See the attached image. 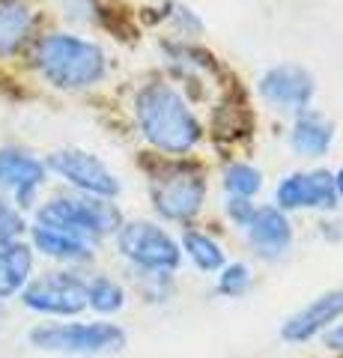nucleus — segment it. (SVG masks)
<instances>
[{"instance_id": "9d476101", "label": "nucleus", "mask_w": 343, "mask_h": 358, "mask_svg": "<svg viewBox=\"0 0 343 358\" xmlns=\"http://www.w3.org/2000/svg\"><path fill=\"white\" fill-rule=\"evenodd\" d=\"M314 90H316L314 75L295 63L272 66L260 78V96L278 110H295V114H302L311 105Z\"/></svg>"}, {"instance_id": "f03ea898", "label": "nucleus", "mask_w": 343, "mask_h": 358, "mask_svg": "<svg viewBox=\"0 0 343 358\" xmlns=\"http://www.w3.org/2000/svg\"><path fill=\"white\" fill-rule=\"evenodd\" d=\"M39 75L57 90H87L96 87L108 72V57L96 42L75 33H48L33 51Z\"/></svg>"}, {"instance_id": "5701e85b", "label": "nucleus", "mask_w": 343, "mask_h": 358, "mask_svg": "<svg viewBox=\"0 0 343 358\" xmlns=\"http://www.w3.org/2000/svg\"><path fill=\"white\" fill-rule=\"evenodd\" d=\"M251 287V268L245 263H224L221 266V278H218V289L224 296H242Z\"/></svg>"}, {"instance_id": "412c9836", "label": "nucleus", "mask_w": 343, "mask_h": 358, "mask_svg": "<svg viewBox=\"0 0 343 358\" xmlns=\"http://www.w3.org/2000/svg\"><path fill=\"white\" fill-rule=\"evenodd\" d=\"M173 272H147L138 268V289L147 301H168L173 296Z\"/></svg>"}, {"instance_id": "f8f14e48", "label": "nucleus", "mask_w": 343, "mask_h": 358, "mask_svg": "<svg viewBox=\"0 0 343 358\" xmlns=\"http://www.w3.org/2000/svg\"><path fill=\"white\" fill-rule=\"evenodd\" d=\"M248 239L265 260H278L293 245V224L286 218V212L278 206H260L254 209L248 221Z\"/></svg>"}, {"instance_id": "4468645a", "label": "nucleus", "mask_w": 343, "mask_h": 358, "mask_svg": "<svg viewBox=\"0 0 343 358\" xmlns=\"http://www.w3.org/2000/svg\"><path fill=\"white\" fill-rule=\"evenodd\" d=\"M36 13L24 0H0V57H13L33 39Z\"/></svg>"}, {"instance_id": "a211bd4d", "label": "nucleus", "mask_w": 343, "mask_h": 358, "mask_svg": "<svg viewBox=\"0 0 343 358\" xmlns=\"http://www.w3.org/2000/svg\"><path fill=\"white\" fill-rule=\"evenodd\" d=\"M87 305L98 313H117L126 305V289L119 287L114 278L93 275L90 281H87Z\"/></svg>"}, {"instance_id": "4be33fe9", "label": "nucleus", "mask_w": 343, "mask_h": 358, "mask_svg": "<svg viewBox=\"0 0 343 358\" xmlns=\"http://www.w3.org/2000/svg\"><path fill=\"white\" fill-rule=\"evenodd\" d=\"M311 209H335L337 206V188H335V173L328 171H311Z\"/></svg>"}, {"instance_id": "2eb2a0df", "label": "nucleus", "mask_w": 343, "mask_h": 358, "mask_svg": "<svg viewBox=\"0 0 343 358\" xmlns=\"http://www.w3.org/2000/svg\"><path fill=\"white\" fill-rule=\"evenodd\" d=\"M290 143L298 155H305V159H323V155L331 150V143H335V126L323 117L316 114V110H302L295 120V126L290 131Z\"/></svg>"}, {"instance_id": "6e6552de", "label": "nucleus", "mask_w": 343, "mask_h": 358, "mask_svg": "<svg viewBox=\"0 0 343 358\" xmlns=\"http://www.w3.org/2000/svg\"><path fill=\"white\" fill-rule=\"evenodd\" d=\"M45 167L57 173L60 179H66L81 194H96V197H110V200L119 194V179L114 176V171L87 150H75V147L57 150L48 155Z\"/></svg>"}, {"instance_id": "20e7f679", "label": "nucleus", "mask_w": 343, "mask_h": 358, "mask_svg": "<svg viewBox=\"0 0 343 358\" xmlns=\"http://www.w3.org/2000/svg\"><path fill=\"white\" fill-rule=\"evenodd\" d=\"M27 341L42 352L60 355H108L126 346V331L117 322H45L36 326Z\"/></svg>"}, {"instance_id": "ddd939ff", "label": "nucleus", "mask_w": 343, "mask_h": 358, "mask_svg": "<svg viewBox=\"0 0 343 358\" xmlns=\"http://www.w3.org/2000/svg\"><path fill=\"white\" fill-rule=\"evenodd\" d=\"M30 242L39 254L51 257V260H60V263H87L96 254V242L78 236V233L48 227V224H39V221L30 227Z\"/></svg>"}, {"instance_id": "a878e982", "label": "nucleus", "mask_w": 343, "mask_h": 358, "mask_svg": "<svg viewBox=\"0 0 343 358\" xmlns=\"http://www.w3.org/2000/svg\"><path fill=\"white\" fill-rule=\"evenodd\" d=\"M323 343L328 346V350L343 352V322H335L331 329H326V331H323Z\"/></svg>"}, {"instance_id": "6ab92c4d", "label": "nucleus", "mask_w": 343, "mask_h": 358, "mask_svg": "<svg viewBox=\"0 0 343 358\" xmlns=\"http://www.w3.org/2000/svg\"><path fill=\"white\" fill-rule=\"evenodd\" d=\"M275 200H278V209H311V179L307 173H290L286 179H281L278 192H275Z\"/></svg>"}, {"instance_id": "f3484780", "label": "nucleus", "mask_w": 343, "mask_h": 358, "mask_svg": "<svg viewBox=\"0 0 343 358\" xmlns=\"http://www.w3.org/2000/svg\"><path fill=\"white\" fill-rule=\"evenodd\" d=\"M182 248L200 272H218V268L224 266V251H221V245L212 236H206V233L188 230L182 236Z\"/></svg>"}, {"instance_id": "393cba45", "label": "nucleus", "mask_w": 343, "mask_h": 358, "mask_svg": "<svg viewBox=\"0 0 343 358\" xmlns=\"http://www.w3.org/2000/svg\"><path fill=\"white\" fill-rule=\"evenodd\" d=\"M254 209H257V206L251 203V197H236V194H233V197L227 200V215L233 218L239 227H248V221H251V215H254Z\"/></svg>"}, {"instance_id": "b1692460", "label": "nucleus", "mask_w": 343, "mask_h": 358, "mask_svg": "<svg viewBox=\"0 0 343 358\" xmlns=\"http://www.w3.org/2000/svg\"><path fill=\"white\" fill-rule=\"evenodd\" d=\"M24 230H27V224H24V212L15 209L13 200H9L3 192H0V236L18 239Z\"/></svg>"}, {"instance_id": "423d86ee", "label": "nucleus", "mask_w": 343, "mask_h": 358, "mask_svg": "<svg viewBox=\"0 0 343 358\" xmlns=\"http://www.w3.org/2000/svg\"><path fill=\"white\" fill-rule=\"evenodd\" d=\"M206 203V176L197 167L176 164L152 179V206L168 221H191Z\"/></svg>"}, {"instance_id": "dca6fc26", "label": "nucleus", "mask_w": 343, "mask_h": 358, "mask_svg": "<svg viewBox=\"0 0 343 358\" xmlns=\"http://www.w3.org/2000/svg\"><path fill=\"white\" fill-rule=\"evenodd\" d=\"M33 275V245L13 239L0 251V301L18 296Z\"/></svg>"}, {"instance_id": "7ed1b4c3", "label": "nucleus", "mask_w": 343, "mask_h": 358, "mask_svg": "<svg viewBox=\"0 0 343 358\" xmlns=\"http://www.w3.org/2000/svg\"><path fill=\"white\" fill-rule=\"evenodd\" d=\"M36 221L48 224V227H60L78 236L98 242L119 230L123 224V212L110 197H96V194H54L36 209Z\"/></svg>"}, {"instance_id": "9b49d317", "label": "nucleus", "mask_w": 343, "mask_h": 358, "mask_svg": "<svg viewBox=\"0 0 343 358\" xmlns=\"http://www.w3.org/2000/svg\"><path fill=\"white\" fill-rule=\"evenodd\" d=\"M337 320H343V289H328L284 322L281 338L290 343H305L331 329Z\"/></svg>"}, {"instance_id": "aec40b11", "label": "nucleus", "mask_w": 343, "mask_h": 358, "mask_svg": "<svg viewBox=\"0 0 343 358\" xmlns=\"http://www.w3.org/2000/svg\"><path fill=\"white\" fill-rule=\"evenodd\" d=\"M224 185L236 197H254L263 188V173L254 164H230L224 173Z\"/></svg>"}, {"instance_id": "39448f33", "label": "nucleus", "mask_w": 343, "mask_h": 358, "mask_svg": "<svg viewBox=\"0 0 343 358\" xmlns=\"http://www.w3.org/2000/svg\"><path fill=\"white\" fill-rule=\"evenodd\" d=\"M114 236H117L119 254L135 268H147V272H176L182 263L180 242L152 221H123Z\"/></svg>"}, {"instance_id": "c85d7f7f", "label": "nucleus", "mask_w": 343, "mask_h": 358, "mask_svg": "<svg viewBox=\"0 0 343 358\" xmlns=\"http://www.w3.org/2000/svg\"><path fill=\"white\" fill-rule=\"evenodd\" d=\"M0 320H3V310H0Z\"/></svg>"}, {"instance_id": "0eeeda50", "label": "nucleus", "mask_w": 343, "mask_h": 358, "mask_svg": "<svg viewBox=\"0 0 343 358\" xmlns=\"http://www.w3.org/2000/svg\"><path fill=\"white\" fill-rule=\"evenodd\" d=\"M24 308L45 313V317H75L87 308V281L72 268H54L30 278L21 289Z\"/></svg>"}, {"instance_id": "1a4fd4ad", "label": "nucleus", "mask_w": 343, "mask_h": 358, "mask_svg": "<svg viewBox=\"0 0 343 358\" xmlns=\"http://www.w3.org/2000/svg\"><path fill=\"white\" fill-rule=\"evenodd\" d=\"M48 179L45 162L21 147H0V192L15 203V209L27 212L36 203L39 188Z\"/></svg>"}, {"instance_id": "bb28decb", "label": "nucleus", "mask_w": 343, "mask_h": 358, "mask_svg": "<svg viewBox=\"0 0 343 358\" xmlns=\"http://www.w3.org/2000/svg\"><path fill=\"white\" fill-rule=\"evenodd\" d=\"M335 188H337V197H343V167L335 173Z\"/></svg>"}, {"instance_id": "f257e3e1", "label": "nucleus", "mask_w": 343, "mask_h": 358, "mask_svg": "<svg viewBox=\"0 0 343 358\" xmlns=\"http://www.w3.org/2000/svg\"><path fill=\"white\" fill-rule=\"evenodd\" d=\"M135 120L149 147L168 155H188L203 141V126L185 96L170 84H147L135 96Z\"/></svg>"}, {"instance_id": "cd10ccee", "label": "nucleus", "mask_w": 343, "mask_h": 358, "mask_svg": "<svg viewBox=\"0 0 343 358\" xmlns=\"http://www.w3.org/2000/svg\"><path fill=\"white\" fill-rule=\"evenodd\" d=\"M9 242H13V239H9V236H0V251H3V248H6V245H9Z\"/></svg>"}]
</instances>
